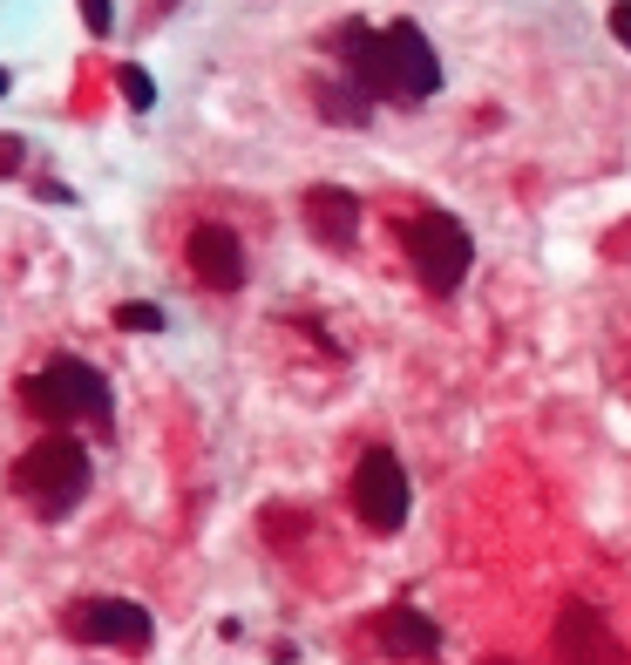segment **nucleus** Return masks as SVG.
Wrapping results in <instances>:
<instances>
[{"label": "nucleus", "instance_id": "obj_1", "mask_svg": "<svg viewBox=\"0 0 631 665\" xmlns=\"http://www.w3.org/2000/svg\"><path fill=\"white\" fill-rule=\"evenodd\" d=\"M8 489L21 510H34L42 523H62L75 502L89 496V448L68 435V428H55V435L42 442H27L8 468Z\"/></svg>", "mask_w": 631, "mask_h": 665}, {"label": "nucleus", "instance_id": "obj_2", "mask_svg": "<svg viewBox=\"0 0 631 665\" xmlns=\"http://www.w3.org/2000/svg\"><path fill=\"white\" fill-rule=\"evenodd\" d=\"M374 102H401V109H421L428 96H442V55L428 48V34L414 21H394L380 27V42L367 55V68L353 75Z\"/></svg>", "mask_w": 631, "mask_h": 665}, {"label": "nucleus", "instance_id": "obj_3", "mask_svg": "<svg viewBox=\"0 0 631 665\" xmlns=\"http://www.w3.org/2000/svg\"><path fill=\"white\" fill-rule=\"evenodd\" d=\"M21 408H27L34 421H48V428H75V421L109 428L115 395H109L102 367H89V361L62 354V361H48L42 374H27V380H21Z\"/></svg>", "mask_w": 631, "mask_h": 665}, {"label": "nucleus", "instance_id": "obj_4", "mask_svg": "<svg viewBox=\"0 0 631 665\" xmlns=\"http://www.w3.org/2000/svg\"><path fill=\"white\" fill-rule=\"evenodd\" d=\"M401 252H408V271L421 279V292H462L468 265H476V239H468V224L449 218V211H414L401 224Z\"/></svg>", "mask_w": 631, "mask_h": 665}, {"label": "nucleus", "instance_id": "obj_5", "mask_svg": "<svg viewBox=\"0 0 631 665\" xmlns=\"http://www.w3.org/2000/svg\"><path fill=\"white\" fill-rule=\"evenodd\" d=\"M346 502H353V517H361V530H374V536H394V530H401L408 510H414V489H408L401 455L374 442L361 462H353V476H346Z\"/></svg>", "mask_w": 631, "mask_h": 665}, {"label": "nucleus", "instance_id": "obj_6", "mask_svg": "<svg viewBox=\"0 0 631 665\" xmlns=\"http://www.w3.org/2000/svg\"><path fill=\"white\" fill-rule=\"evenodd\" d=\"M62 632L75 645H109V652H150L156 618L136 598H75L62 611Z\"/></svg>", "mask_w": 631, "mask_h": 665}, {"label": "nucleus", "instance_id": "obj_7", "mask_svg": "<svg viewBox=\"0 0 631 665\" xmlns=\"http://www.w3.org/2000/svg\"><path fill=\"white\" fill-rule=\"evenodd\" d=\"M550 658L557 665H624V645H618V632L605 624V611L598 605H564L557 611V632H550Z\"/></svg>", "mask_w": 631, "mask_h": 665}, {"label": "nucleus", "instance_id": "obj_8", "mask_svg": "<svg viewBox=\"0 0 631 665\" xmlns=\"http://www.w3.org/2000/svg\"><path fill=\"white\" fill-rule=\"evenodd\" d=\"M184 258H190V279H197V286H211V292H239V286H245V271H252L245 239H239L231 224H197L190 239H184Z\"/></svg>", "mask_w": 631, "mask_h": 665}, {"label": "nucleus", "instance_id": "obj_9", "mask_svg": "<svg viewBox=\"0 0 631 665\" xmlns=\"http://www.w3.org/2000/svg\"><path fill=\"white\" fill-rule=\"evenodd\" d=\"M299 218L326 252H346L353 239H361V198H353L346 184H312L299 198Z\"/></svg>", "mask_w": 631, "mask_h": 665}, {"label": "nucleus", "instance_id": "obj_10", "mask_svg": "<svg viewBox=\"0 0 631 665\" xmlns=\"http://www.w3.org/2000/svg\"><path fill=\"white\" fill-rule=\"evenodd\" d=\"M374 639H380L387 658H435V652H442L435 618H421V611H408V605L380 611V618H374Z\"/></svg>", "mask_w": 631, "mask_h": 665}, {"label": "nucleus", "instance_id": "obj_11", "mask_svg": "<svg viewBox=\"0 0 631 665\" xmlns=\"http://www.w3.org/2000/svg\"><path fill=\"white\" fill-rule=\"evenodd\" d=\"M312 96H320V115H326V123H346V130H361L367 115H374V96H367L361 82H320Z\"/></svg>", "mask_w": 631, "mask_h": 665}, {"label": "nucleus", "instance_id": "obj_12", "mask_svg": "<svg viewBox=\"0 0 631 665\" xmlns=\"http://www.w3.org/2000/svg\"><path fill=\"white\" fill-rule=\"evenodd\" d=\"M115 89H123V102H130L136 115H143V109L156 102V82H150V75H143L136 62H130V68H115Z\"/></svg>", "mask_w": 631, "mask_h": 665}, {"label": "nucleus", "instance_id": "obj_13", "mask_svg": "<svg viewBox=\"0 0 631 665\" xmlns=\"http://www.w3.org/2000/svg\"><path fill=\"white\" fill-rule=\"evenodd\" d=\"M115 326H123V333H164V312L130 299V306H115Z\"/></svg>", "mask_w": 631, "mask_h": 665}, {"label": "nucleus", "instance_id": "obj_14", "mask_svg": "<svg viewBox=\"0 0 631 665\" xmlns=\"http://www.w3.org/2000/svg\"><path fill=\"white\" fill-rule=\"evenodd\" d=\"M82 27H89L96 42H102V34L115 27V0H82Z\"/></svg>", "mask_w": 631, "mask_h": 665}, {"label": "nucleus", "instance_id": "obj_15", "mask_svg": "<svg viewBox=\"0 0 631 665\" xmlns=\"http://www.w3.org/2000/svg\"><path fill=\"white\" fill-rule=\"evenodd\" d=\"M21 164H27V143L21 136H0V177H21Z\"/></svg>", "mask_w": 631, "mask_h": 665}, {"label": "nucleus", "instance_id": "obj_16", "mask_svg": "<svg viewBox=\"0 0 631 665\" xmlns=\"http://www.w3.org/2000/svg\"><path fill=\"white\" fill-rule=\"evenodd\" d=\"M611 34H618L624 55H631V0H618V8H611Z\"/></svg>", "mask_w": 631, "mask_h": 665}, {"label": "nucleus", "instance_id": "obj_17", "mask_svg": "<svg viewBox=\"0 0 631 665\" xmlns=\"http://www.w3.org/2000/svg\"><path fill=\"white\" fill-rule=\"evenodd\" d=\"M170 8H177V0H143V27H156V21H164Z\"/></svg>", "mask_w": 631, "mask_h": 665}, {"label": "nucleus", "instance_id": "obj_18", "mask_svg": "<svg viewBox=\"0 0 631 665\" xmlns=\"http://www.w3.org/2000/svg\"><path fill=\"white\" fill-rule=\"evenodd\" d=\"M8 89H14V82H8V68H0V96H8Z\"/></svg>", "mask_w": 631, "mask_h": 665}]
</instances>
